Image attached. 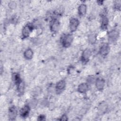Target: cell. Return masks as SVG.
Listing matches in <instances>:
<instances>
[{
	"label": "cell",
	"mask_w": 121,
	"mask_h": 121,
	"mask_svg": "<svg viewBox=\"0 0 121 121\" xmlns=\"http://www.w3.org/2000/svg\"><path fill=\"white\" fill-rule=\"evenodd\" d=\"M108 22H109V20H108V19L107 17L104 15H103L102 18L101 25V28L103 30H105L107 28V26L108 25Z\"/></svg>",
	"instance_id": "16"
},
{
	"label": "cell",
	"mask_w": 121,
	"mask_h": 121,
	"mask_svg": "<svg viewBox=\"0 0 121 121\" xmlns=\"http://www.w3.org/2000/svg\"><path fill=\"white\" fill-rule=\"evenodd\" d=\"M34 27L33 25L30 24L26 25L23 28L22 30V36L23 38H26L28 37L32 31L33 30Z\"/></svg>",
	"instance_id": "2"
},
{
	"label": "cell",
	"mask_w": 121,
	"mask_h": 121,
	"mask_svg": "<svg viewBox=\"0 0 121 121\" xmlns=\"http://www.w3.org/2000/svg\"><path fill=\"white\" fill-rule=\"evenodd\" d=\"M50 30L52 33L57 32L60 26V23L59 21L56 19H53L50 24Z\"/></svg>",
	"instance_id": "5"
},
{
	"label": "cell",
	"mask_w": 121,
	"mask_h": 121,
	"mask_svg": "<svg viewBox=\"0 0 121 121\" xmlns=\"http://www.w3.org/2000/svg\"><path fill=\"white\" fill-rule=\"evenodd\" d=\"M79 25V21L78 18L72 17L69 20V28L71 32H74L76 30L78 25Z\"/></svg>",
	"instance_id": "3"
},
{
	"label": "cell",
	"mask_w": 121,
	"mask_h": 121,
	"mask_svg": "<svg viewBox=\"0 0 121 121\" xmlns=\"http://www.w3.org/2000/svg\"><path fill=\"white\" fill-rule=\"evenodd\" d=\"M119 36V33L116 30H112L108 33V38L109 41L114 42L116 41Z\"/></svg>",
	"instance_id": "7"
},
{
	"label": "cell",
	"mask_w": 121,
	"mask_h": 121,
	"mask_svg": "<svg viewBox=\"0 0 121 121\" xmlns=\"http://www.w3.org/2000/svg\"><path fill=\"white\" fill-rule=\"evenodd\" d=\"M30 111V108L28 105L26 104L24 105V107L21 108L20 112V114L21 116L23 118H26L29 115Z\"/></svg>",
	"instance_id": "10"
},
{
	"label": "cell",
	"mask_w": 121,
	"mask_h": 121,
	"mask_svg": "<svg viewBox=\"0 0 121 121\" xmlns=\"http://www.w3.org/2000/svg\"><path fill=\"white\" fill-rule=\"evenodd\" d=\"M45 119V116H44L43 115H40L38 116L37 120L39 121H43Z\"/></svg>",
	"instance_id": "22"
},
{
	"label": "cell",
	"mask_w": 121,
	"mask_h": 121,
	"mask_svg": "<svg viewBox=\"0 0 121 121\" xmlns=\"http://www.w3.org/2000/svg\"><path fill=\"white\" fill-rule=\"evenodd\" d=\"M17 110L14 106L10 107L9 110V117L10 120H14L17 116Z\"/></svg>",
	"instance_id": "9"
},
{
	"label": "cell",
	"mask_w": 121,
	"mask_h": 121,
	"mask_svg": "<svg viewBox=\"0 0 121 121\" xmlns=\"http://www.w3.org/2000/svg\"><path fill=\"white\" fill-rule=\"evenodd\" d=\"M12 80L15 84V85L17 86V87L23 83V81L20 77L19 74L17 73H15L13 74Z\"/></svg>",
	"instance_id": "12"
},
{
	"label": "cell",
	"mask_w": 121,
	"mask_h": 121,
	"mask_svg": "<svg viewBox=\"0 0 121 121\" xmlns=\"http://www.w3.org/2000/svg\"><path fill=\"white\" fill-rule=\"evenodd\" d=\"M95 84L96 88L99 91H102L104 86L105 80L101 78H97L95 81Z\"/></svg>",
	"instance_id": "8"
},
{
	"label": "cell",
	"mask_w": 121,
	"mask_h": 121,
	"mask_svg": "<svg viewBox=\"0 0 121 121\" xmlns=\"http://www.w3.org/2000/svg\"><path fill=\"white\" fill-rule=\"evenodd\" d=\"M59 120L60 121H67L68 120V117L66 114H63L61 116Z\"/></svg>",
	"instance_id": "21"
},
{
	"label": "cell",
	"mask_w": 121,
	"mask_h": 121,
	"mask_svg": "<svg viewBox=\"0 0 121 121\" xmlns=\"http://www.w3.org/2000/svg\"><path fill=\"white\" fill-rule=\"evenodd\" d=\"M91 55V51L89 49L84 50L81 55V60L83 62H87L90 59Z\"/></svg>",
	"instance_id": "6"
},
{
	"label": "cell",
	"mask_w": 121,
	"mask_h": 121,
	"mask_svg": "<svg viewBox=\"0 0 121 121\" xmlns=\"http://www.w3.org/2000/svg\"><path fill=\"white\" fill-rule=\"evenodd\" d=\"M34 55L33 50L31 48H27L24 52V56L26 59L30 60L32 59Z\"/></svg>",
	"instance_id": "13"
},
{
	"label": "cell",
	"mask_w": 121,
	"mask_h": 121,
	"mask_svg": "<svg viewBox=\"0 0 121 121\" xmlns=\"http://www.w3.org/2000/svg\"><path fill=\"white\" fill-rule=\"evenodd\" d=\"M66 86V82L63 80H61L58 81L56 85V89L58 91H62Z\"/></svg>",
	"instance_id": "15"
},
{
	"label": "cell",
	"mask_w": 121,
	"mask_h": 121,
	"mask_svg": "<svg viewBox=\"0 0 121 121\" xmlns=\"http://www.w3.org/2000/svg\"><path fill=\"white\" fill-rule=\"evenodd\" d=\"M87 10L86 5L84 4H80L78 8V14L80 16H84L86 15Z\"/></svg>",
	"instance_id": "14"
},
{
	"label": "cell",
	"mask_w": 121,
	"mask_h": 121,
	"mask_svg": "<svg viewBox=\"0 0 121 121\" xmlns=\"http://www.w3.org/2000/svg\"><path fill=\"white\" fill-rule=\"evenodd\" d=\"M107 106L105 104H102L99 106V110L101 111V112H105L107 109Z\"/></svg>",
	"instance_id": "18"
},
{
	"label": "cell",
	"mask_w": 121,
	"mask_h": 121,
	"mask_svg": "<svg viewBox=\"0 0 121 121\" xmlns=\"http://www.w3.org/2000/svg\"><path fill=\"white\" fill-rule=\"evenodd\" d=\"M87 80V82H88V83H87L88 84H91V83H93L95 81V78L92 77H90L88 78Z\"/></svg>",
	"instance_id": "20"
},
{
	"label": "cell",
	"mask_w": 121,
	"mask_h": 121,
	"mask_svg": "<svg viewBox=\"0 0 121 121\" xmlns=\"http://www.w3.org/2000/svg\"><path fill=\"white\" fill-rule=\"evenodd\" d=\"M96 40V37L95 34H90L88 36V41L91 44H94L95 43Z\"/></svg>",
	"instance_id": "17"
},
{
	"label": "cell",
	"mask_w": 121,
	"mask_h": 121,
	"mask_svg": "<svg viewBox=\"0 0 121 121\" xmlns=\"http://www.w3.org/2000/svg\"><path fill=\"white\" fill-rule=\"evenodd\" d=\"M110 51V46L107 43H104L99 49V53L102 56H106Z\"/></svg>",
	"instance_id": "4"
},
{
	"label": "cell",
	"mask_w": 121,
	"mask_h": 121,
	"mask_svg": "<svg viewBox=\"0 0 121 121\" xmlns=\"http://www.w3.org/2000/svg\"><path fill=\"white\" fill-rule=\"evenodd\" d=\"M121 2L120 0H117V1H116L114 3V8L115 9H116L117 10H120V8H121Z\"/></svg>",
	"instance_id": "19"
},
{
	"label": "cell",
	"mask_w": 121,
	"mask_h": 121,
	"mask_svg": "<svg viewBox=\"0 0 121 121\" xmlns=\"http://www.w3.org/2000/svg\"><path fill=\"white\" fill-rule=\"evenodd\" d=\"M88 88L89 86L87 83H82L78 86V90L80 93H86Z\"/></svg>",
	"instance_id": "11"
},
{
	"label": "cell",
	"mask_w": 121,
	"mask_h": 121,
	"mask_svg": "<svg viewBox=\"0 0 121 121\" xmlns=\"http://www.w3.org/2000/svg\"><path fill=\"white\" fill-rule=\"evenodd\" d=\"M73 39V35L70 34L64 35L61 38V42L62 46L65 48L69 47L72 43Z\"/></svg>",
	"instance_id": "1"
}]
</instances>
